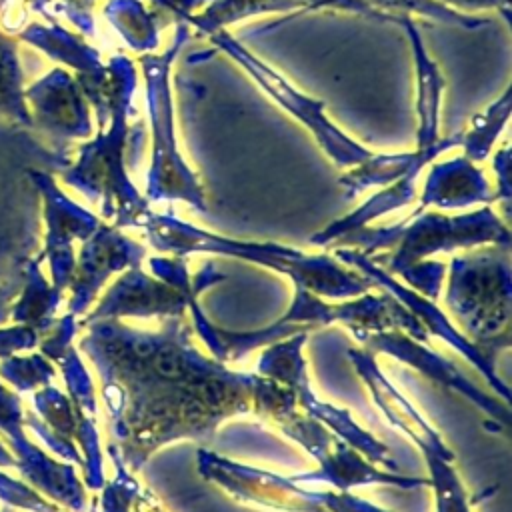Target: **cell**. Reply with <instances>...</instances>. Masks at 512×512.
<instances>
[{"label": "cell", "instance_id": "6da1fadb", "mask_svg": "<svg viewBox=\"0 0 512 512\" xmlns=\"http://www.w3.org/2000/svg\"><path fill=\"white\" fill-rule=\"evenodd\" d=\"M166 336L130 334L128 384L138 416V458L170 438L198 436L214 430L220 418L246 410L242 392L256 380L232 374L220 364L198 356L178 332V322L168 324Z\"/></svg>", "mask_w": 512, "mask_h": 512}, {"label": "cell", "instance_id": "7a4b0ae2", "mask_svg": "<svg viewBox=\"0 0 512 512\" xmlns=\"http://www.w3.org/2000/svg\"><path fill=\"white\" fill-rule=\"evenodd\" d=\"M508 264L492 256L456 258L448 288V306L480 340L488 338L510 316Z\"/></svg>", "mask_w": 512, "mask_h": 512}, {"label": "cell", "instance_id": "3957f363", "mask_svg": "<svg viewBox=\"0 0 512 512\" xmlns=\"http://www.w3.org/2000/svg\"><path fill=\"white\" fill-rule=\"evenodd\" d=\"M24 100L32 116V126L38 122L46 130L60 134H84L88 128L84 110L78 104V94L70 78L58 70L38 80L24 90Z\"/></svg>", "mask_w": 512, "mask_h": 512}, {"label": "cell", "instance_id": "277c9868", "mask_svg": "<svg viewBox=\"0 0 512 512\" xmlns=\"http://www.w3.org/2000/svg\"><path fill=\"white\" fill-rule=\"evenodd\" d=\"M24 76L18 60V44L0 30V120L32 128V116L24 100Z\"/></svg>", "mask_w": 512, "mask_h": 512}, {"label": "cell", "instance_id": "5b68a950", "mask_svg": "<svg viewBox=\"0 0 512 512\" xmlns=\"http://www.w3.org/2000/svg\"><path fill=\"white\" fill-rule=\"evenodd\" d=\"M46 0H0V30L10 34L24 24L30 8L42 10Z\"/></svg>", "mask_w": 512, "mask_h": 512}]
</instances>
